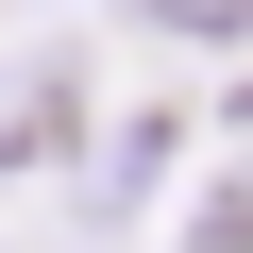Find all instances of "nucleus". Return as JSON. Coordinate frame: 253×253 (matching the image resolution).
I'll use <instances>...</instances> for the list:
<instances>
[{"instance_id":"f257e3e1","label":"nucleus","mask_w":253,"mask_h":253,"mask_svg":"<svg viewBox=\"0 0 253 253\" xmlns=\"http://www.w3.org/2000/svg\"><path fill=\"white\" fill-rule=\"evenodd\" d=\"M152 17H186V34H219V17H253V0H152Z\"/></svg>"}]
</instances>
